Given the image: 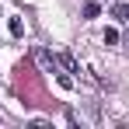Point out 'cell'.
Returning <instances> with one entry per match:
<instances>
[{
    "instance_id": "obj_1",
    "label": "cell",
    "mask_w": 129,
    "mask_h": 129,
    "mask_svg": "<svg viewBox=\"0 0 129 129\" xmlns=\"http://www.w3.org/2000/svg\"><path fill=\"white\" fill-rule=\"evenodd\" d=\"M35 59H39V63H42L49 73H59V70H56V63H59V59H56V56H52L49 49H35Z\"/></svg>"
},
{
    "instance_id": "obj_2",
    "label": "cell",
    "mask_w": 129,
    "mask_h": 129,
    "mask_svg": "<svg viewBox=\"0 0 129 129\" xmlns=\"http://www.w3.org/2000/svg\"><path fill=\"white\" fill-rule=\"evenodd\" d=\"M7 31H11L14 39H21V35H24V24H21V18H11V21H7Z\"/></svg>"
},
{
    "instance_id": "obj_4",
    "label": "cell",
    "mask_w": 129,
    "mask_h": 129,
    "mask_svg": "<svg viewBox=\"0 0 129 129\" xmlns=\"http://www.w3.org/2000/svg\"><path fill=\"white\" fill-rule=\"evenodd\" d=\"M112 18H119V21H129V7H126V4H115V7H112Z\"/></svg>"
},
{
    "instance_id": "obj_8",
    "label": "cell",
    "mask_w": 129,
    "mask_h": 129,
    "mask_svg": "<svg viewBox=\"0 0 129 129\" xmlns=\"http://www.w3.org/2000/svg\"><path fill=\"white\" fill-rule=\"evenodd\" d=\"M101 4H108V0H101Z\"/></svg>"
},
{
    "instance_id": "obj_5",
    "label": "cell",
    "mask_w": 129,
    "mask_h": 129,
    "mask_svg": "<svg viewBox=\"0 0 129 129\" xmlns=\"http://www.w3.org/2000/svg\"><path fill=\"white\" fill-rule=\"evenodd\" d=\"M59 63H63L66 70H70V73H80V70H77V63H73V56H70V52H63V56H59Z\"/></svg>"
},
{
    "instance_id": "obj_7",
    "label": "cell",
    "mask_w": 129,
    "mask_h": 129,
    "mask_svg": "<svg viewBox=\"0 0 129 129\" xmlns=\"http://www.w3.org/2000/svg\"><path fill=\"white\" fill-rule=\"evenodd\" d=\"M115 42H119V31H115V28H108V31H105V45H115Z\"/></svg>"
},
{
    "instance_id": "obj_3",
    "label": "cell",
    "mask_w": 129,
    "mask_h": 129,
    "mask_svg": "<svg viewBox=\"0 0 129 129\" xmlns=\"http://www.w3.org/2000/svg\"><path fill=\"white\" fill-rule=\"evenodd\" d=\"M98 11H101V0H91V4H84V18L91 21V18H98Z\"/></svg>"
},
{
    "instance_id": "obj_6",
    "label": "cell",
    "mask_w": 129,
    "mask_h": 129,
    "mask_svg": "<svg viewBox=\"0 0 129 129\" xmlns=\"http://www.w3.org/2000/svg\"><path fill=\"white\" fill-rule=\"evenodd\" d=\"M56 80H59V87H66V91L73 87V77H70V73H56Z\"/></svg>"
}]
</instances>
